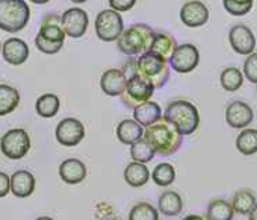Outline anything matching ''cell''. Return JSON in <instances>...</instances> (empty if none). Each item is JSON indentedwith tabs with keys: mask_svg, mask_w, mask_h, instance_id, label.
Segmentation results:
<instances>
[{
	"mask_svg": "<svg viewBox=\"0 0 257 220\" xmlns=\"http://www.w3.org/2000/svg\"><path fill=\"white\" fill-rule=\"evenodd\" d=\"M243 78H246L251 84H257V52H252L246 56L243 62Z\"/></svg>",
	"mask_w": 257,
	"mask_h": 220,
	"instance_id": "obj_35",
	"label": "cell"
},
{
	"mask_svg": "<svg viewBox=\"0 0 257 220\" xmlns=\"http://www.w3.org/2000/svg\"><path fill=\"white\" fill-rule=\"evenodd\" d=\"M10 191H11L10 176L5 172H0V199L5 197Z\"/></svg>",
	"mask_w": 257,
	"mask_h": 220,
	"instance_id": "obj_37",
	"label": "cell"
},
{
	"mask_svg": "<svg viewBox=\"0 0 257 220\" xmlns=\"http://www.w3.org/2000/svg\"><path fill=\"white\" fill-rule=\"evenodd\" d=\"M165 120H168L174 128L180 132V135H191L200 126V113L194 103L189 100H174L171 102L165 113L162 114Z\"/></svg>",
	"mask_w": 257,
	"mask_h": 220,
	"instance_id": "obj_3",
	"label": "cell"
},
{
	"mask_svg": "<svg viewBox=\"0 0 257 220\" xmlns=\"http://www.w3.org/2000/svg\"><path fill=\"white\" fill-rule=\"evenodd\" d=\"M168 64L170 68H173L177 73H191L200 64V52L194 44H180L176 47Z\"/></svg>",
	"mask_w": 257,
	"mask_h": 220,
	"instance_id": "obj_10",
	"label": "cell"
},
{
	"mask_svg": "<svg viewBox=\"0 0 257 220\" xmlns=\"http://www.w3.org/2000/svg\"><path fill=\"white\" fill-rule=\"evenodd\" d=\"M176 47H177V41L173 35H170L167 32H156L149 52H152L153 55H156L168 62L171 59Z\"/></svg>",
	"mask_w": 257,
	"mask_h": 220,
	"instance_id": "obj_22",
	"label": "cell"
},
{
	"mask_svg": "<svg viewBox=\"0 0 257 220\" xmlns=\"http://www.w3.org/2000/svg\"><path fill=\"white\" fill-rule=\"evenodd\" d=\"M155 31L144 23H137L128 26L122 31L119 38L116 40L118 50L127 56H137L143 55L150 50L153 38H155Z\"/></svg>",
	"mask_w": 257,
	"mask_h": 220,
	"instance_id": "obj_2",
	"label": "cell"
},
{
	"mask_svg": "<svg viewBox=\"0 0 257 220\" xmlns=\"http://www.w3.org/2000/svg\"><path fill=\"white\" fill-rule=\"evenodd\" d=\"M155 151L150 148V144H147V141L144 138H141L140 141H137L135 144L131 146V157L135 163H141V164H147L155 158Z\"/></svg>",
	"mask_w": 257,
	"mask_h": 220,
	"instance_id": "obj_33",
	"label": "cell"
},
{
	"mask_svg": "<svg viewBox=\"0 0 257 220\" xmlns=\"http://www.w3.org/2000/svg\"><path fill=\"white\" fill-rule=\"evenodd\" d=\"M137 4V0H109V5L112 11L116 13H125L131 11Z\"/></svg>",
	"mask_w": 257,
	"mask_h": 220,
	"instance_id": "obj_36",
	"label": "cell"
},
{
	"mask_svg": "<svg viewBox=\"0 0 257 220\" xmlns=\"http://www.w3.org/2000/svg\"><path fill=\"white\" fill-rule=\"evenodd\" d=\"M31 19V10L25 0H0V29L5 32L23 31Z\"/></svg>",
	"mask_w": 257,
	"mask_h": 220,
	"instance_id": "obj_5",
	"label": "cell"
},
{
	"mask_svg": "<svg viewBox=\"0 0 257 220\" xmlns=\"http://www.w3.org/2000/svg\"><path fill=\"white\" fill-rule=\"evenodd\" d=\"M11 184V193L20 199L29 197L35 191V176L28 170H17L10 176Z\"/></svg>",
	"mask_w": 257,
	"mask_h": 220,
	"instance_id": "obj_18",
	"label": "cell"
},
{
	"mask_svg": "<svg viewBox=\"0 0 257 220\" xmlns=\"http://www.w3.org/2000/svg\"><path fill=\"white\" fill-rule=\"evenodd\" d=\"M234 211L228 200L213 199L207 205L206 220H233Z\"/></svg>",
	"mask_w": 257,
	"mask_h": 220,
	"instance_id": "obj_27",
	"label": "cell"
},
{
	"mask_svg": "<svg viewBox=\"0 0 257 220\" xmlns=\"http://www.w3.org/2000/svg\"><path fill=\"white\" fill-rule=\"evenodd\" d=\"M143 138L147 141V144H150L156 155L162 157L174 155L183 143V135H180L174 125H171L164 117L152 126L146 128Z\"/></svg>",
	"mask_w": 257,
	"mask_h": 220,
	"instance_id": "obj_1",
	"label": "cell"
},
{
	"mask_svg": "<svg viewBox=\"0 0 257 220\" xmlns=\"http://www.w3.org/2000/svg\"><path fill=\"white\" fill-rule=\"evenodd\" d=\"M231 206L233 211L242 215H248L257 205V199L254 196V193L251 190H239L234 193L233 199H231Z\"/></svg>",
	"mask_w": 257,
	"mask_h": 220,
	"instance_id": "obj_28",
	"label": "cell"
},
{
	"mask_svg": "<svg viewBox=\"0 0 257 220\" xmlns=\"http://www.w3.org/2000/svg\"><path fill=\"white\" fill-rule=\"evenodd\" d=\"M155 93V88L150 82H147L146 79H143L138 73L132 78L127 79L125 84V90L121 94V102L127 106V108H137L138 105L149 102L152 99Z\"/></svg>",
	"mask_w": 257,
	"mask_h": 220,
	"instance_id": "obj_8",
	"label": "cell"
},
{
	"mask_svg": "<svg viewBox=\"0 0 257 220\" xmlns=\"http://www.w3.org/2000/svg\"><path fill=\"white\" fill-rule=\"evenodd\" d=\"M149 179H150V170L147 169L146 164L132 161L124 169V181L131 187L135 188L143 187L149 182Z\"/></svg>",
	"mask_w": 257,
	"mask_h": 220,
	"instance_id": "obj_24",
	"label": "cell"
},
{
	"mask_svg": "<svg viewBox=\"0 0 257 220\" xmlns=\"http://www.w3.org/2000/svg\"><path fill=\"white\" fill-rule=\"evenodd\" d=\"M158 206H159L158 211L162 212L164 215H167V217H176L183 209V199H182V196L177 191L168 190V191H164L159 196Z\"/></svg>",
	"mask_w": 257,
	"mask_h": 220,
	"instance_id": "obj_23",
	"label": "cell"
},
{
	"mask_svg": "<svg viewBox=\"0 0 257 220\" xmlns=\"http://www.w3.org/2000/svg\"><path fill=\"white\" fill-rule=\"evenodd\" d=\"M71 2H73V4H85L86 0H71Z\"/></svg>",
	"mask_w": 257,
	"mask_h": 220,
	"instance_id": "obj_42",
	"label": "cell"
},
{
	"mask_svg": "<svg viewBox=\"0 0 257 220\" xmlns=\"http://www.w3.org/2000/svg\"><path fill=\"white\" fill-rule=\"evenodd\" d=\"M219 82H221V87L225 90V91H237L242 84H243V75L242 71L237 68V67H227L221 71V76H219Z\"/></svg>",
	"mask_w": 257,
	"mask_h": 220,
	"instance_id": "obj_30",
	"label": "cell"
},
{
	"mask_svg": "<svg viewBox=\"0 0 257 220\" xmlns=\"http://www.w3.org/2000/svg\"><path fill=\"white\" fill-rule=\"evenodd\" d=\"M170 64L152 52H146L137 59V73L150 82L155 90L165 87L170 79Z\"/></svg>",
	"mask_w": 257,
	"mask_h": 220,
	"instance_id": "obj_6",
	"label": "cell"
},
{
	"mask_svg": "<svg viewBox=\"0 0 257 220\" xmlns=\"http://www.w3.org/2000/svg\"><path fill=\"white\" fill-rule=\"evenodd\" d=\"M125 84H127V79L119 68L106 70L100 79V87H101L103 93L110 97L121 96L125 90Z\"/></svg>",
	"mask_w": 257,
	"mask_h": 220,
	"instance_id": "obj_19",
	"label": "cell"
},
{
	"mask_svg": "<svg viewBox=\"0 0 257 220\" xmlns=\"http://www.w3.org/2000/svg\"><path fill=\"white\" fill-rule=\"evenodd\" d=\"M0 151L10 160H22L31 151V137L29 134L22 129H10L0 138Z\"/></svg>",
	"mask_w": 257,
	"mask_h": 220,
	"instance_id": "obj_7",
	"label": "cell"
},
{
	"mask_svg": "<svg viewBox=\"0 0 257 220\" xmlns=\"http://www.w3.org/2000/svg\"><path fill=\"white\" fill-rule=\"evenodd\" d=\"M150 176L153 178V181H155L156 185H159V187H168V185H171L176 181V169L170 163H161V164H158L153 169V172H152Z\"/></svg>",
	"mask_w": 257,
	"mask_h": 220,
	"instance_id": "obj_31",
	"label": "cell"
},
{
	"mask_svg": "<svg viewBox=\"0 0 257 220\" xmlns=\"http://www.w3.org/2000/svg\"><path fill=\"white\" fill-rule=\"evenodd\" d=\"M236 149L245 157L257 154V129L245 128L236 138Z\"/></svg>",
	"mask_w": 257,
	"mask_h": 220,
	"instance_id": "obj_29",
	"label": "cell"
},
{
	"mask_svg": "<svg viewBox=\"0 0 257 220\" xmlns=\"http://www.w3.org/2000/svg\"><path fill=\"white\" fill-rule=\"evenodd\" d=\"M228 41L231 49L239 55L248 56L255 49V37L245 25H234L228 32Z\"/></svg>",
	"mask_w": 257,
	"mask_h": 220,
	"instance_id": "obj_14",
	"label": "cell"
},
{
	"mask_svg": "<svg viewBox=\"0 0 257 220\" xmlns=\"http://www.w3.org/2000/svg\"><path fill=\"white\" fill-rule=\"evenodd\" d=\"M2 56L11 65H22L29 58V46L22 38H8L2 46Z\"/></svg>",
	"mask_w": 257,
	"mask_h": 220,
	"instance_id": "obj_16",
	"label": "cell"
},
{
	"mask_svg": "<svg viewBox=\"0 0 257 220\" xmlns=\"http://www.w3.org/2000/svg\"><path fill=\"white\" fill-rule=\"evenodd\" d=\"M143 135H144V128L140 123H137L134 119H125L119 122L116 126V138L122 144L132 146L137 141H140Z\"/></svg>",
	"mask_w": 257,
	"mask_h": 220,
	"instance_id": "obj_21",
	"label": "cell"
},
{
	"mask_svg": "<svg viewBox=\"0 0 257 220\" xmlns=\"http://www.w3.org/2000/svg\"><path fill=\"white\" fill-rule=\"evenodd\" d=\"M180 20L188 28H201L209 20V10L200 0H191L182 7Z\"/></svg>",
	"mask_w": 257,
	"mask_h": 220,
	"instance_id": "obj_15",
	"label": "cell"
},
{
	"mask_svg": "<svg viewBox=\"0 0 257 220\" xmlns=\"http://www.w3.org/2000/svg\"><path fill=\"white\" fill-rule=\"evenodd\" d=\"M0 52H2V43H0Z\"/></svg>",
	"mask_w": 257,
	"mask_h": 220,
	"instance_id": "obj_43",
	"label": "cell"
},
{
	"mask_svg": "<svg viewBox=\"0 0 257 220\" xmlns=\"http://www.w3.org/2000/svg\"><path fill=\"white\" fill-rule=\"evenodd\" d=\"M20 103V93L17 88L0 84V116H8L14 113Z\"/></svg>",
	"mask_w": 257,
	"mask_h": 220,
	"instance_id": "obj_25",
	"label": "cell"
},
{
	"mask_svg": "<svg viewBox=\"0 0 257 220\" xmlns=\"http://www.w3.org/2000/svg\"><path fill=\"white\" fill-rule=\"evenodd\" d=\"M35 220H55V218H52V217H47V215H43V217H38V218H35Z\"/></svg>",
	"mask_w": 257,
	"mask_h": 220,
	"instance_id": "obj_41",
	"label": "cell"
},
{
	"mask_svg": "<svg viewBox=\"0 0 257 220\" xmlns=\"http://www.w3.org/2000/svg\"><path fill=\"white\" fill-rule=\"evenodd\" d=\"M254 120L252 108L242 100H233L225 108V122L230 128L234 129H245Z\"/></svg>",
	"mask_w": 257,
	"mask_h": 220,
	"instance_id": "obj_13",
	"label": "cell"
},
{
	"mask_svg": "<svg viewBox=\"0 0 257 220\" xmlns=\"http://www.w3.org/2000/svg\"><path fill=\"white\" fill-rule=\"evenodd\" d=\"M255 88H257V84H255Z\"/></svg>",
	"mask_w": 257,
	"mask_h": 220,
	"instance_id": "obj_44",
	"label": "cell"
},
{
	"mask_svg": "<svg viewBox=\"0 0 257 220\" xmlns=\"http://www.w3.org/2000/svg\"><path fill=\"white\" fill-rule=\"evenodd\" d=\"M86 175H88L86 166L77 158H68L62 161L59 166V176L65 184L70 185L80 184L82 181L86 179Z\"/></svg>",
	"mask_w": 257,
	"mask_h": 220,
	"instance_id": "obj_17",
	"label": "cell"
},
{
	"mask_svg": "<svg viewBox=\"0 0 257 220\" xmlns=\"http://www.w3.org/2000/svg\"><path fill=\"white\" fill-rule=\"evenodd\" d=\"M29 2H32V4H35V5H46V4L50 2V0H29Z\"/></svg>",
	"mask_w": 257,
	"mask_h": 220,
	"instance_id": "obj_40",
	"label": "cell"
},
{
	"mask_svg": "<svg viewBox=\"0 0 257 220\" xmlns=\"http://www.w3.org/2000/svg\"><path fill=\"white\" fill-rule=\"evenodd\" d=\"M128 220H159V211L149 202H140L128 212Z\"/></svg>",
	"mask_w": 257,
	"mask_h": 220,
	"instance_id": "obj_32",
	"label": "cell"
},
{
	"mask_svg": "<svg viewBox=\"0 0 257 220\" xmlns=\"http://www.w3.org/2000/svg\"><path fill=\"white\" fill-rule=\"evenodd\" d=\"M59 108H61V100L53 93H46V94L40 96L35 103L37 114L43 119L55 117L59 113Z\"/></svg>",
	"mask_w": 257,
	"mask_h": 220,
	"instance_id": "obj_26",
	"label": "cell"
},
{
	"mask_svg": "<svg viewBox=\"0 0 257 220\" xmlns=\"http://www.w3.org/2000/svg\"><path fill=\"white\" fill-rule=\"evenodd\" d=\"M161 119H162V108L159 106V103L153 100L144 102L137 108H134V120L140 123L143 128H149Z\"/></svg>",
	"mask_w": 257,
	"mask_h": 220,
	"instance_id": "obj_20",
	"label": "cell"
},
{
	"mask_svg": "<svg viewBox=\"0 0 257 220\" xmlns=\"http://www.w3.org/2000/svg\"><path fill=\"white\" fill-rule=\"evenodd\" d=\"M254 0H222L224 10L234 17H242L252 10Z\"/></svg>",
	"mask_w": 257,
	"mask_h": 220,
	"instance_id": "obj_34",
	"label": "cell"
},
{
	"mask_svg": "<svg viewBox=\"0 0 257 220\" xmlns=\"http://www.w3.org/2000/svg\"><path fill=\"white\" fill-rule=\"evenodd\" d=\"M182 220H206V217H203V215H198V214H189V215L183 217Z\"/></svg>",
	"mask_w": 257,
	"mask_h": 220,
	"instance_id": "obj_38",
	"label": "cell"
},
{
	"mask_svg": "<svg viewBox=\"0 0 257 220\" xmlns=\"http://www.w3.org/2000/svg\"><path fill=\"white\" fill-rule=\"evenodd\" d=\"M56 140L65 148H74L85 138V126L80 120L67 117L56 126Z\"/></svg>",
	"mask_w": 257,
	"mask_h": 220,
	"instance_id": "obj_11",
	"label": "cell"
},
{
	"mask_svg": "<svg viewBox=\"0 0 257 220\" xmlns=\"http://www.w3.org/2000/svg\"><path fill=\"white\" fill-rule=\"evenodd\" d=\"M64 41H65V32L62 28L61 16L56 14L46 16L41 22V28L35 38V46L38 47V50L46 55H55L62 49Z\"/></svg>",
	"mask_w": 257,
	"mask_h": 220,
	"instance_id": "obj_4",
	"label": "cell"
},
{
	"mask_svg": "<svg viewBox=\"0 0 257 220\" xmlns=\"http://www.w3.org/2000/svg\"><path fill=\"white\" fill-rule=\"evenodd\" d=\"M248 220H257V205H255V208L248 214Z\"/></svg>",
	"mask_w": 257,
	"mask_h": 220,
	"instance_id": "obj_39",
	"label": "cell"
},
{
	"mask_svg": "<svg viewBox=\"0 0 257 220\" xmlns=\"http://www.w3.org/2000/svg\"><path fill=\"white\" fill-rule=\"evenodd\" d=\"M61 22H62V28H64L65 35H68L71 38H82L86 34L88 25H89V19H88L86 11H83L80 8L67 10L61 16Z\"/></svg>",
	"mask_w": 257,
	"mask_h": 220,
	"instance_id": "obj_12",
	"label": "cell"
},
{
	"mask_svg": "<svg viewBox=\"0 0 257 220\" xmlns=\"http://www.w3.org/2000/svg\"><path fill=\"white\" fill-rule=\"evenodd\" d=\"M124 31V22L119 13L112 10H103L95 17V34L98 40L110 43L116 41Z\"/></svg>",
	"mask_w": 257,
	"mask_h": 220,
	"instance_id": "obj_9",
	"label": "cell"
}]
</instances>
